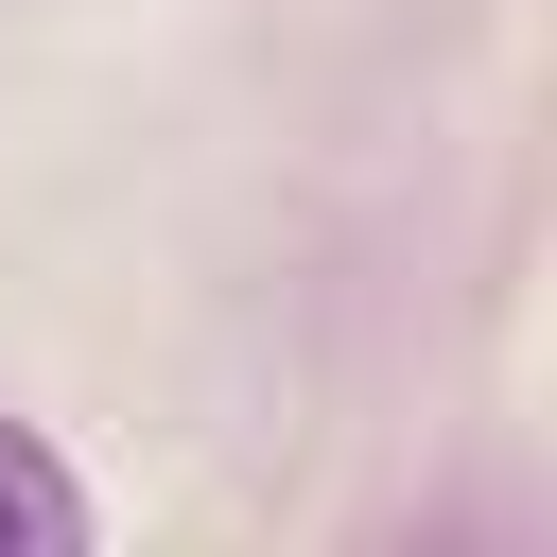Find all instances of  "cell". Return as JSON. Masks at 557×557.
Returning a JSON list of instances; mask_svg holds the SVG:
<instances>
[{
	"mask_svg": "<svg viewBox=\"0 0 557 557\" xmlns=\"http://www.w3.org/2000/svg\"><path fill=\"white\" fill-rule=\"evenodd\" d=\"M70 540H87V487L0 418V557H70Z\"/></svg>",
	"mask_w": 557,
	"mask_h": 557,
	"instance_id": "cell-1",
	"label": "cell"
}]
</instances>
